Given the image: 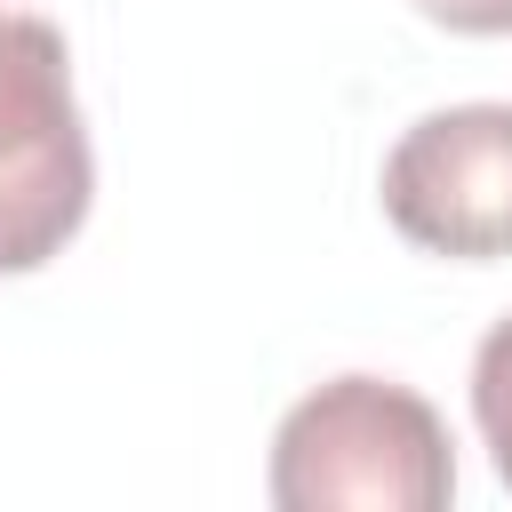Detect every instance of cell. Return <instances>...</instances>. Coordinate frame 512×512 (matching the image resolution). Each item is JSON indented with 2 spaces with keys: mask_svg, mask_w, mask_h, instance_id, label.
Returning a JSON list of instances; mask_svg holds the SVG:
<instances>
[{
  "mask_svg": "<svg viewBox=\"0 0 512 512\" xmlns=\"http://www.w3.org/2000/svg\"><path fill=\"white\" fill-rule=\"evenodd\" d=\"M456 496L448 424L384 376H336L272 432L280 512H440Z\"/></svg>",
  "mask_w": 512,
  "mask_h": 512,
  "instance_id": "obj_1",
  "label": "cell"
},
{
  "mask_svg": "<svg viewBox=\"0 0 512 512\" xmlns=\"http://www.w3.org/2000/svg\"><path fill=\"white\" fill-rule=\"evenodd\" d=\"M96 160L72 104L64 32L0 16V272H40L88 224Z\"/></svg>",
  "mask_w": 512,
  "mask_h": 512,
  "instance_id": "obj_2",
  "label": "cell"
},
{
  "mask_svg": "<svg viewBox=\"0 0 512 512\" xmlns=\"http://www.w3.org/2000/svg\"><path fill=\"white\" fill-rule=\"evenodd\" d=\"M384 216L424 256H512V104L424 112L384 160Z\"/></svg>",
  "mask_w": 512,
  "mask_h": 512,
  "instance_id": "obj_3",
  "label": "cell"
},
{
  "mask_svg": "<svg viewBox=\"0 0 512 512\" xmlns=\"http://www.w3.org/2000/svg\"><path fill=\"white\" fill-rule=\"evenodd\" d=\"M472 416H480V440L512 488V320H496L472 352Z\"/></svg>",
  "mask_w": 512,
  "mask_h": 512,
  "instance_id": "obj_4",
  "label": "cell"
},
{
  "mask_svg": "<svg viewBox=\"0 0 512 512\" xmlns=\"http://www.w3.org/2000/svg\"><path fill=\"white\" fill-rule=\"evenodd\" d=\"M432 24L448 32H472V40H504L512 32V0H416Z\"/></svg>",
  "mask_w": 512,
  "mask_h": 512,
  "instance_id": "obj_5",
  "label": "cell"
}]
</instances>
